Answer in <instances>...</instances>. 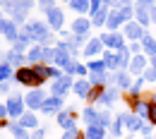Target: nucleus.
Listing matches in <instances>:
<instances>
[{"mask_svg": "<svg viewBox=\"0 0 156 139\" xmlns=\"http://www.w3.org/2000/svg\"><path fill=\"white\" fill-rule=\"evenodd\" d=\"M15 79L20 82L22 86H34V89H39L43 82L39 79V75L34 72V67H20L17 72H15Z\"/></svg>", "mask_w": 156, "mask_h": 139, "instance_id": "1", "label": "nucleus"}, {"mask_svg": "<svg viewBox=\"0 0 156 139\" xmlns=\"http://www.w3.org/2000/svg\"><path fill=\"white\" fill-rule=\"evenodd\" d=\"M29 36H31V41H36V43H48L51 41V36H48V29H46V24H41V22H29L27 24V29H24Z\"/></svg>", "mask_w": 156, "mask_h": 139, "instance_id": "2", "label": "nucleus"}, {"mask_svg": "<svg viewBox=\"0 0 156 139\" xmlns=\"http://www.w3.org/2000/svg\"><path fill=\"white\" fill-rule=\"evenodd\" d=\"M75 86V82H72V75H62V77H58V82H53V86H51V94L53 96H65L70 89Z\"/></svg>", "mask_w": 156, "mask_h": 139, "instance_id": "3", "label": "nucleus"}, {"mask_svg": "<svg viewBox=\"0 0 156 139\" xmlns=\"http://www.w3.org/2000/svg\"><path fill=\"white\" fill-rule=\"evenodd\" d=\"M0 34H2L7 41H10V43H15V41L20 39L17 22H15V19H2V17H0Z\"/></svg>", "mask_w": 156, "mask_h": 139, "instance_id": "4", "label": "nucleus"}, {"mask_svg": "<svg viewBox=\"0 0 156 139\" xmlns=\"http://www.w3.org/2000/svg\"><path fill=\"white\" fill-rule=\"evenodd\" d=\"M5 10H7V15H10L15 22H24L27 19V10H24L22 0H7V2H5Z\"/></svg>", "mask_w": 156, "mask_h": 139, "instance_id": "5", "label": "nucleus"}, {"mask_svg": "<svg viewBox=\"0 0 156 139\" xmlns=\"http://www.w3.org/2000/svg\"><path fill=\"white\" fill-rule=\"evenodd\" d=\"M101 43L108 46V48H125V34H118V31H106L101 34Z\"/></svg>", "mask_w": 156, "mask_h": 139, "instance_id": "6", "label": "nucleus"}, {"mask_svg": "<svg viewBox=\"0 0 156 139\" xmlns=\"http://www.w3.org/2000/svg\"><path fill=\"white\" fill-rule=\"evenodd\" d=\"M122 34H125V39H130V41H142L144 36H147V34H144V26L137 24V22L125 24V26H122Z\"/></svg>", "mask_w": 156, "mask_h": 139, "instance_id": "7", "label": "nucleus"}, {"mask_svg": "<svg viewBox=\"0 0 156 139\" xmlns=\"http://www.w3.org/2000/svg\"><path fill=\"white\" fill-rule=\"evenodd\" d=\"M7 113H10V118H22L24 115V99L22 96H12L7 101Z\"/></svg>", "mask_w": 156, "mask_h": 139, "instance_id": "8", "label": "nucleus"}, {"mask_svg": "<svg viewBox=\"0 0 156 139\" xmlns=\"http://www.w3.org/2000/svg\"><path fill=\"white\" fill-rule=\"evenodd\" d=\"M24 103H27L29 108H43V103H46V96H43V91H41V89H34L31 94H27Z\"/></svg>", "mask_w": 156, "mask_h": 139, "instance_id": "9", "label": "nucleus"}, {"mask_svg": "<svg viewBox=\"0 0 156 139\" xmlns=\"http://www.w3.org/2000/svg\"><path fill=\"white\" fill-rule=\"evenodd\" d=\"M135 15H137V24H142V26H147V24H151V7H147V5H137L135 7Z\"/></svg>", "mask_w": 156, "mask_h": 139, "instance_id": "10", "label": "nucleus"}, {"mask_svg": "<svg viewBox=\"0 0 156 139\" xmlns=\"http://www.w3.org/2000/svg\"><path fill=\"white\" fill-rule=\"evenodd\" d=\"M58 125L67 132V130H75V110H60L58 113Z\"/></svg>", "mask_w": 156, "mask_h": 139, "instance_id": "11", "label": "nucleus"}, {"mask_svg": "<svg viewBox=\"0 0 156 139\" xmlns=\"http://www.w3.org/2000/svg\"><path fill=\"white\" fill-rule=\"evenodd\" d=\"M46 17H48V24H51V29H60V26L65 24V15H62V10H60V7H53V10H51Z\"/></svg>", "mask_w": 156, "mask_h": 139, "instance_id": "12", "label": "nucleus"}, {"mask_svg": "<svg viewBox=\"0 0 156 139\" xmlns=\"http://www.w3.org/2000/svg\"><path fill=\"white\" fill-rule=\"evenodd\" d=\"M118 118L122 120V125H125L127 130H132V132L142 130V122H139V115H137V113H125V115H118Z\"/></svg>", "mask_w": 156, "mask_h": 139, "instance_id": "13", "label": "nucleus"}, {"mask_svg": "<svg viewBox=\"0 0 156 139\" xmlns=\"http://www.w3.org/2000/svg\"><path fill=\"white\" fill-rule=\"evenodd\" d=\"M127 70H130L132 75H142V72L147 70V58H144L142 53H137L135 58L130 60V67H127Z\"/></svg>", "mask_w": 156, "mask_h": 139, "instance_id": "14", "label": "nucleus"}, {"mask_svg": "<svg viewBox=\"0 0 156 139\" xmlns=\"http://www.w3.org/2000/svg\"><path fill=\"white\" fill-rule=\"evenodd\" d=\"M60 108H62V99L60 96H51V99H46V103H43V113L46 115H51V113H60Z\"/></svg>", "mask_w": 156, "mask_h": 139, "instance_id": "15", "label": "nucleus"}, {"mask_svg": "<svg viewBox=\"0 0 156 139\" xmlns=\"http://www.w3.org/2000/svg\"><path fill=\"white\" fill-rule=\"evenodd\" d=\"M91 86H94V84H91L89 79H79V82H75V86H72V89H75V94H77L79 99H87V96H89V91H91Z\"/></svg>", "mask_w": 156, "mask_h": 139, "instance_id": "16", "label": "nucleus"}, {"mask_svg": "<svg viewBox=\"0 0 156 139\" xmlns=\"http://www.w3.org/2000/svg\"><path fill=\"white\" fill-rule=\"evenodd\" d=\"M91 26H94V24H91V19H87V17H79V19L72 24V31H75L77 36H84V34H87Z\"/></svg>", "mask_w": 156, "mask_h": 139, "instance_id": "17", "label": "nucleus"}, {"mask_svg": "<svg viewBox=\"0 0 156 139\" xmlns=\"http://www.w3.org/2000/svg\"><path fill=\"white\" fill-rule=\"evenodd\" d=\"M101 50H103V43H101V39H91L87 46H84V55H87V58L96 55V53H101Z\"/></svg>", "mask_w": 156, "mask_h": 139, "instance_id": "18", "label": "nucleus"}, {"mask_svg": "<svg viewBox=\"0 0 156 139\" xmlns=\"http://www.w3.org/2000/svg\"><path fill=\"white\" fill-rule=\"evenodd\" d=\"M17 122H20L22 127H27V130H39V120H36V115H34V113H24Z\"/></svg>", "mask_w": 156, "mask_h": 139, "instance_id": "19", "label": "nucleus"}, {"mask_svg": "<svg viewBox=\"0 0 156 139\" xmlns=\"http://www.w3.org/2000/svg\"><path fill=\"white\" fill-rule=\"evenodd\" d=\"M103 94H106V84H94L91 91H89V96H87V101L89 103H96V101L103 99Z\"/></svg>", "mask_w": 156, "mask_h": 139, "instance_id": "20", "label": "nucleus"}, {"mask_svg": "<svg viewBox=\"0 0 156 139\" xmlns=\"http://www.w3.org/2000/svg\"><path fill=\"white\" fill-rule=\"evenodd\" d=\"M70 7L79 15H87V12H91V0H70Z\"/></svg>", "mask_w": 156, "mask_h": 139, "instance_id": "21", "label": "nucleus"}, {"mask_svg": "<svg viewBox=\"0 0 156 139\" xmlns=\"http://www.w3.org/2000/svg\"><path fill=\"white\" fill-rule=\"evenodd\" d=\"M84 137H87V139H106V127H101V125H91V127H87Z\"/></svg>", "mask_w": 156, "mask_h": 139, "instance_id": "22", "label": "nucleus"}, {"mask_svg": "<svg viewBox=\"0 0 156 139\" xmlns=\"http://www.w3.org/2000/svg\"><path fill=\"white\" fill-rule=\"evenodd\" d=\"M122 15H120V10H113V12H111V15H108V22H106V26H108V31H115L118 26H120V24H122Z\"/></svg>", "mask_w": 156, "mask_h": 139, "instance_id": "23", "label": "nucleus"}, {"mask_svg": "<svg viewBox=\"0 0 156 139\" xmlns=\"http://www.w3.org/2000/svg\"><path fill=\"white\" fill-rule=\"evenodd\" d=\"M108 15H111V12H108V10H106V5H103L98 12L91 15V24H94V26H103V24L108 22Z\"/></svg>", "mask_w": 156, "mask_h": 139, "instance_id": "24", "label": "nucleus"}, {"mask_svg": "<svg viewBox=\"0 0 156 139\" xmlns=\"http://www.w3.org/2000/svg\"><path fill=\"white\" fill-rule=\"evenodd\" d=\"M7 130L15 134V139H31V137H29V132H27V127H22L20 122H10Z\"/></svg>", "mask_w": 156, "mask_h": 139, "instance_id": "25", "label": "nucleus"}, {"mask_svg": "<svg viewBox=\"0 0 156 139\" xmlns=\"http://www.w3.org/2000/svg\"><path fill=\"white\" fill-rule=\"evenodd\" d=\"M142 50H144L147 55H151V58H154V55H156V39L144 36V39H142Z\"/></svg>", "mask_w": 156, "mask_h": 139, "instance_id": "26", "label": "nucleus"}, {"mask_svg": "<svg viewBox=\"0 0 156 139\" xmlns=\"http://www.w3.org/2000/svg\"><path fill=\"white\" fill-rule=\"evenodd\" d=\"M115 84H118V89H122V91H130L132 86H130V75L127 72H118L115 75Z\"/></svg>", "mask_w": 156, "mask_h": 139, "instance_id": "27", "label": "nucleus"}, {"mask_svg": "<svg viewBox=\"0 0 156 139\" xmlns=\"http://www.w3.org/2000/svg\"><path fill=\"white\" fill-rule=\"evenodd\" d=\"M125 101H127V106H130L135 113H137V108L142 106V103H139V94H137V91H132V89H130V91H125Z\"/></svg>", "mask_w": 156, "mask_h": 139, "instance_id": "28", "label": "nucleus"}, {"mask_svg": "<svg viewBox=\"0 0 156 139\" xmlns=\"http://www.w3.org/2000/svg\"><path fill=\"white\" fill-rule=\"evenodd\" d=\"M84 122H87V127H91V125H98V113L94 108H84Z\"/></svg>", "mask_w": 156, "mask_h": 139, "instance_id": "29", "label": "nucleus"}, {"mask_svg": "<svg viewBox=\"0 0 156 139\" xmlns=\"http://www.w3.org/2000/svg\"><path fill=\"white\" fill-rule=\"evenodd\" d=\"M118 67H130V48H120L118 50Z\"/></svg>", "mask_w": 156, "mask_h": 139, "instance_id": "30", "label": "nucleus"}, {"mask_svg": "<svg viewBox=\"0 0 156 139\" xmlns=\"http://www.w3.org/2000/svg\"><path fill=\"white\" fill-rule=\"evenodd\" d=\"M103 62L108 70H120L118 67V53H103Z\"/></svg>", "mask_w": 156, "mask_h": 139, "instance_id": "31", "label": "nucleus"}, {"mask_svg": "<svg viewBox=\"0 0 156 139\" xmlns=\"http://www.w3.org/2000/svg\"><path fill=\"white\" fill-rule=\"evenodd\" d=\"M41 60H43V46L31 48V50H29V62H34V65H36V62H41Z\"/></svg>", "mask_w": 156, "mask_h": 139, "instance_id": "32", "label": "nucleus"}, {"mask_svg": "<svg viewBox=\"0 0 156 139\" xmlns=\"http://www.w3.org/2000/svg\"><path fill=\"white\" fill-rule=\"evenodd\" d=\"M118 91H120V89H106V94H103V103H106V106H111V103H115V99H118Z\"/></svg>", "mask_w": 156, "mask_h": 139, "instance_id": "33", "label": "nucleus"}, {"mask_svg": "<svg viewBox=\"0 0 156 139\" xmlns=\"http://www.w3.org/2000/svg\"><path fill=\"white\" fill-rule=\"evenodd\" d=\"M22 53H17V50H10V53H7V55H5V62H7V65H20L22 62Z\"/></svg>", "mask_w": 156, "mask_h": 139, "instance_id": "34", "label": "nucleus"}, {"mask_svg": "<svg viewBox=\"0 0 156 139\" xmlns=\"http://www.w3.org/2000/svg\"><path fill=\"white\" fill-rule=\"evenodd\" d=\"M87 67H89V72H106V70H108L103 60H91V62H89Z\"/></svg>", "mask_w": 156, "mask_h": 139, "instance_id": "35", "label": "nucleus"}, {"mask_svg": "<svg viewBox=\"0 0 156 139\" xmlns=\"http://www.w3.org/2000/svg\"><path fill=\"white\" fill-rule=\"evenodd\" d=\"M149 103V113H147V120H149V125H156V99L154 101H147Z\"/></svg>", "mask_w": 156, "mask_h": 139, "instance_id": "36", "label": "nucleus"}, {"mask_svg": "<svg viewBox=\"0 0 156 139\" xmlns=\"http://www.w3.org/2000/svg\"><path fill=\"white\" fill-rule=\"evenodd\" d=\"M10 75H12V65H7V62H0V82L10 79Z\"/></svg>", "mask_w": 156, "mask_h": 139, "instance_id": "37", "label": "nucleus"}, {"mask_svg": "<svg viewBox=\"0 0 156 139\" xmlns=\"http://www.w3.org/2000/svg\"><path fill=\"white\" fill-rule=\"evenodd\" d=\"M55 53H58V48H46L43 46V62H55Z\"/></svg>", "mask_w": 156, "mask_h": 139, "instance_id": "38", "label": "nucleus"}, {"mask_svg": "<svg viewBox=\"0 0 156 139\" xmlns=\"http://www.w3.org/2000/svg\"><path fill=\"white\" fill-rule=\"evenodd\" d=\"M106 79V72H89V82L91 84H103Z\"/></svg>", "mask_w": 156, "mask_h": 139, "instance_id": "39", "label": "nucleus"}, {"mask_svg": "<svg viewBox=\"0 0 156 139\" xmlns=\"http://www.w3.org/2000/svg\"><path fill=\"white\" fill-rule=\"evenodd\" d=\"M111 132H113V137H120V134H122V120L120 118H115V122L111 125Z\"/></svg>", "mask_w": 156, "mask_h": 139, "instance_id": "40", "label": "nucleus"}, {"mask_svg": "<svg viewBox=\"0 0 156 139\" xmlns=\"http://www.w3.org/2000/svg\"><path fill=\"white\" fill-rule=\"evenodd\" d=\"M98 125L101 127H111V115L103 110V113H98Z\"/></svg>", "mask_w": 156, "mask_h": 139, "instance_id": "41", "label": "nucleus"}, {"mask_svg": "<svg viewBox=\"0 0 156 139\" xmlns=\"http://www.w3.org/2000/svg\"><path fill=\"white\" fill-rule=\"evenodd\" d=\"M39 7L43 10V12H46V15H48V12H51L55 5H53V0H39Z\"/></svg>", "mask_w": 156, "mask_h": 139, "instance_id": "42", "label": "nucleus"}, {"mask_svg": "<svg viewBox=\"0 0 156 139\" xmlns=\"http://www.w3.org/2000/svg\"><path fill=\"white\" fill-rule=\"evenodd\" d=\"M142 77H144V82H156V70L154 67H151V70H144Z\"/></svg>", "mask_w": 156, "mask_h": 139, "instance_id": "43", "label": "nucleus"}, {"mask_svg": "<svg viewBox=\"0 0 156 139\" xmlns=\"http://www.w3.org/2000/svg\"><path fill=\"white\" fill-rule=\"evenodd\" d=\"M7 115H10L7 113V103H0V120H5Z\"/></svg>", "mask_w": 156, "mask_h": 139, "instance_id": "44", "label": "nucleus"}, {"mask_svg": "<svg viewBox=\"0 0 156 139\" xmlns=\"http://www.w3.org/2000/svg\"><path fill=\"white\" fill-rule=\"evenodd\" d=\"M43 137H46V132H43V130H41V127H39V130L34 132V137H31V139H43Z\"/></svg>", "mask_w": 156, "mask_h": 139, "instance_id": "45", "label": "nucleus"}, {"mask_svg": "<svg viewBox=\"0 0 156 139\" xmlns=\"http://www.w3.org/2000/svg\"><path fill=\"white\" fill-rule=\"evenodd\" d=\"M130 53H135V55H137V53H139V43H135V41L130 43Z\"/></svg>", "mask_w": 156, "mask_h": 139, "instance_id": "46", "label": "nucleus"}, {"mask_svg": "<svg viewBox=\"0 0 156 139\" xmlns=\"http://www.w3.org/2000/svg\"><path fill=\"white\" fill-rule=\"evenodd\" d=\"M142 134H151V125H142Z\"/></svg>", "mask_w": 156, "mask_h": 139, "instance_id": "47", "label": "nucleus"}, {"mask_svg": "<svg viewBox=\"0 0 156 139\" xmlns=\"http://www.w3.org/2000/svg\"><path fill=\"white\" fill-rule=\"evenodd\" d=\"M7 89H10V86H7L5 82H0V94H7Z\"/></svg>", "mask_w": 156, "mask_h": 139, "instance_id": "48", "label": "nucleus"}, {"mask_svg": "<svg viewBox=\"0 0 156 139\" xmlns=\"http://www.w3.org/2000/svg\"><path fill=\"white\" fill-rule=\"evenodd\" d=\"M31 2H34V0H22V5H24V10H29V7H31Z\"/></svg>", "mask_w": 156, "mask_h": 139, "instance_id": "49", "label": "nucleus"}, {"mask_svg": "<svg viewBox=\"0 0 156 139\" xmlns=\"http://www.w3.org/2000/svg\"><path fill=\"white\" fill-rule=\"evenodd\" d=\"M151 24H156V5L151 7Z\"/></svg>", "mask_w": 156, "mask_h": 139, "instance_id": "50", "label": "nucleus"}, {"mask_svg": "<svg viewBox=\"0 0 156 139\" xmlns=\"http://www.w3.org/2000/svg\"><path fill=\"white\" fill-rule=\"evenodd\" d=\"M151 67H154V70H156V55H154V58H151Z\"/></svg>", "mask_w": 156, "mask_h": 139, "instance_id": "51", "label": "nucleus"}, {"mask_svg": "<svg viewBox=\"0 0 156 139\" xmlns=\"http://www.w3.org/2000/svg\"><path fill=\"white\" fill-rule=\"evenodd\" d=\"M0 5H5V0H0Z\"/></svg>", "mask_w": 156, "mask_h": 139, "instance_id": "52", "label": "nucleus"}, {"mask_svg": "<svg viewBox=\"0 0 156 139\" xmlns=\"http://www.w3.org/2000/svg\"><path fill=\"white\" fill-rule=\"evenodd\" d=\"M62 2H70V0H62Z\"/></svg>", "mask_w": 156, "mask_h": 139, "instance_id": "53", "label": "nucleus"}, {"mask_svg": "<svg viewBox=\"0 0 156 139\" xmlns=\"http://www.w3.org/2000/svg\"><path fill=\"white\" fill-rule=\"evenodd\" d=\"M139 2H142V0H139Z\"/></svg>", "mask_w": 156, "mask_h": 139, "instance_id": "54", "label": "nucleus"}, {"mask_svg": "<svg viewBox=\"0 0 156 139\" xmlns=\"http://www.w3.org/2000/svg\"><path fill=\"white\" fill-rule=\"evenodd\" d=\"M0 55H2V53H0Z\"/></svg>", "mask_w": 156, "mask_h": 139, "instance_id": "55", "label": "nucleus"}, {"mask_svg": "<svg viewBox=\"0 0 156 139\" xmlns=\"http://www.w3.org/2000/svg\"><path fill=\"white\" fill-rule=\"evenodd\" d=\"M154 139H156V137H154Z\"/></svg>", "mask_w": 156, "mask_h": 139, "instance_id": "56", "label": "nucleus"}]
</instances>
